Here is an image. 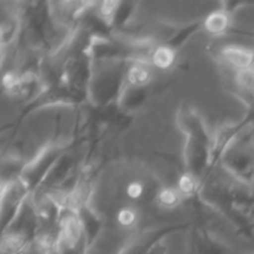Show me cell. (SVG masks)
<instances>
[{
	"label": "cell",
	"instance_id": "cell-1",
	"mask_svg": "<svg viewBox=\"0 0 254 254\" xmlns=\"http://www.w3.org/2000/svg\"><path fill=\"white\" fill-rule=\"evenodd\" d=\"M222 163L243 185H254V145L252 140L236 141L226 151Z\"/></svg>",
	"mask_w": 254,
	"mask_h": 254
},
{
	"label": "cell",
	"instance_id": "cell-2",
	"mask_svg": "<svg viewBox=\"0 0 254 254\" xmlns=\"http://www.w3.org/2000/svg\"><path fill=\"white\" fill-rule=\"evenodd\" d=\"M220 57L235 71L254 67V50L240 45H227L220 51Z\"/></svg>",
	"mask_w": 254,
	"mask_h": 254
},
{
	"label": "cell",
	"instance_id": "cell-3",
	"mask_svg": "<svg viewBox=\"0 0 254 254\" xmlns=\"http://www.w3.org/2000/svg\"><path fill=\"white\" fill-rule=\"evenodd\" d=\"M22 27V19L19 12L9 15L5 19L0 21V45L4 47H7L15 42L21 32Z\"/></svg>",
	"mask_w": 254,
	"mask_h": 254
},
{
	"label": "cell",
	"instance_id": "cell-4",
	"mask_svg": "<svg viewBox=\"0 0 254 254\" xmlns=\"http://www.w3.org/2000/svg\"><path fill=\"white\" fill-rule=\"evenodd\" d=\"M127 82V86L130 88L143 89L146 84L151 81V71L149 68L148 64L143 62H134L126 72L124 77Z\"/></svg>",
	"mask_w": 254,
	"mask_h": 254
},
{
	"label": "cell",
	"instance_id": "cell-5",
	"mask_svg": "<svg viewBox=\"0 0 254 254\" xmlns=\"http://www.w3.org/2000/svg\"><path fill=\"white\" fill-rule=\"evenodd\" d=\"M231 26V15L221 10H216L208 14L202 21V27L213 36H218L228 31Z\"/></svg>",
	"mask_w": 254,
	"mask_h": 254
},
{
	"label": "cell",
	"instance_id": "cell-6",
	"mask_svg": "<svg viewBox=\"0 0 254 254\" xmlns=\"http://www.w3.org/2000/svg\"><path fill=\"white\" fill-rule=\"evenodd\" d=\"M176 50L166 45H156L149 57V64L158 69H169L176 62Z\"/></svg>",
	"mask_w": 254,
	"mask_h": 254
},
{
	"label": "cell",
	"instance_id": "cell-7",
	"mask_svg": "<svg viewBox=\"0 0 254 254\" xmlns=\"http://www.w3.org/2000/svg\"><path fill=\"white\" fill-rule=\"evenodd\" d=\"M181 200H183V196L179 193V191L176 189L173 188H164L161 190L158 191L156 193V202L160 207L168 208H176L180 205Z\"/></svg>",
	"mask_w": 254,
	"mask_h": 254
},
{
	"label": "cell",
	"instance_id": "cell-8",
	"mask_svg": "<svg viewBox=\"0 0 254 254\" xmlns=\"http://www.w3.org/2000/svg\"><path fill=\"white\" fill-rule=\"evenodd\" d=\"M176 190L183 197H192L198 191V178L186 171L179 178Z\"/></svg>",
	"mask_w": 254,
	"mask_h": 254
},
{
	"label": "cell",
	"instance_id": "cell-9",
	"mask_svg": "<svg viewBox=\"0 0 254 254\" xmlns=\"http://www.w3.org/2000/svg\"><path fill=\"white\" fill-rule=\"evenodd\" d=\"M136 220H138L136 211L131 207H123L117 213V222L123 228L133 227L136 223Z\"/></svg>",
	"mask_w": 254,
	"mask_h": 254
},
{
	"label": "cell",
	"instance_id": "cell-10",
	"mask_svg": "<svg viewBox=\"0 0 254 254\" xmlns=\"http://www.w3.org/2000/svg\"><path fill=\"white\" fill-rule=\"evenodd\" d=\"M144 191L145 188L140 181H133L127 186V195L130 200H140L144 195Z\"/></svg>",
	"mask_w": 254,
	"mask_h": 254
},
{
	"label": "cell",
	"instance_id": "cell-11",
	"mask_svg": "<svg viewBox=\"0 0 254 254\" xmlns=\"http://www.w3.org/2000/svg\"><path fill=\"white\" fill-rule=\"evenodd\" d=\"M146 254H168V247L164 243L159 242L158 245L154 246Z\"/></svg>",
	"mask_w": 254,
	"mask_h": 254
},
{
	"label": "cell",
	"instance_id": "cell-12",
	"mask_svg": "<svg viewBox=\"0 0 254 254\" xmlns=\"http://www.w3.org/2000/svg\"><path fill=\"white\" fill-rule=\"evenodd\" d=\"M5 57H6V47L0 45V67H1L2 64H4Z\"/></svg>",
	"mask_w": 254,
	"mask_h": 254
}]
</instances>
